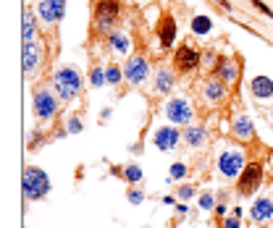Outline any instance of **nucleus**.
<instances>
[{
    "label": "nucleus",
    "instance_id": "4468645a",
    "mask_svg": "<svg viewBox=\"0 0 273 228\" xmlns=\"http://www.w3.org/2000/svg\"><path fill=\"white\" fill-rule=\"evenodd\" d=\"M223 97H226V81H221L218 76L205 81V100H208L210 105H218Z\"/></svg>",
    "mask_w": 273,
    "mask_h": 228
},
{
    "label": "nucleus",
    "instance_id": "bb28decb",
    "mask_svg": "<svg viewBox=\"0 0 273 228\" xmlns=\"http://www.w3.org/2000/svg\"><path fill=\"white\" fill-rule=\"evenodd\" d=\"M66 131H68V134H79V131H82V118H79V116H71V118L66 121Z\"/></svg>",
    "mask_w": 273,
    "mask_h": 228
},
{
    "label": "nucleus",
    "instance_id": "ddd939ff",
    "mask_svg": "<svg viewBox=\"0 0 273 228\" xmlns=\"http://www.w3.org/2000/svg\"><path fill=\"white\" fill-rule=\"evenodd\" d=\"M152 81H155V84H152V92H155V95H168L171 89H173V84H176V74L171 71L168 66H161V68L155 71Z\"/></svg>",
    "mask_w": 273,
    "mask_h": 228
},
{
    "label": "nucleus",
    "instance_id": "c85d7f7f",
    "mask_svg": "<svg viewBox=\"0 0 273 228\" xmlns=\"http://www.w3.org/2000/svg\"><path fill=\"white\" fill-rule=\"evenodd\" d=\"M213 204H216V197H213L210 192H205V194L200 197V208H202V210H213Z\"/></svg>",
    "mask_w": 273,
    "mask_h": 228
},
{
    "label": "nucleus",
    "instance_id": "393cba45",
    "mask_svg": "<svg viewBox=\"0 0 273 228\" xmlns=\"http://www.w3.org/2000/svg\"><path fill=\"white\" fill-rule=\"evenodd\" d=\"M89 81H92V87H105V84H108L105 68H103V66H95L92 71H89Z\"/></svg>",
    "mask_w": 273,
    "mask_h": 228
},
{
    "label": "nucleus",
    "instance_id": "412c9836",
    "mask_svg": "<svg viewBox=\"0 0 273 228\" xmlns=\"http://www.w3.org/2000/svg\"><path fill=\"white\" fill-rule=\"evenodd\" d=\"M173 39H176V21L171 16H163V21H161V45L163 48H171Z\"/></svg>",
    "mask_w": 273,
    "mask_h": 228
},
{
    "label": "nucleus",
    "instance_id": "a878e982",
    "mask_svg": "<svg viewBox=\"0 0 273 228\" xmlns=\"http://www.w3.org/2000/svg\"><path fill=\"white\" fill-rule=\"evenodd\" d=\"M121 76H124V71H121L119 66H108V68H105V79H108V84H119Z\"/></svg>",
    "mask_w": 273,
    "mask_h": 228
},
{
    "label": "nucleus",
    "instance_id": "20e7f679",
    "mask_svg": "<svg viewBox=\"0 0 273 228\" xmlns=\"http://www.w3.org/2000/svg\"><path fill=\"white\" fill-rule=\"evenodd\" d=\"M50 192V178L42 168H27L24 171V194L27 199H42L45 194Z\"/></svg>",
    "mask_w": 273,
    "mask_h": 228
},
{
    "label": "nucleus",
    "instance_id": "6ab92c4d",
    "mask_svg": "<svg viewBox=\"0 0 273 228\" xmlns=\"http://www.w3.org/2000/svg\"><path fill=\"white\" fill-rule=\"evenodd\" d=\"M40 68V48L37 42H27L24 45V74H34Z\"/></svg>",
    "mask_w": 273,
    "mask_h": 228
},
{
    "label": "nucleus",
    "instance_id": "7ed1b4c3",
    "mask_svg": "<svg viewBox=\"0 0 273 228\" xmlns=\"http://www.w3.org/2000/svg\"><path fill=\"white\" fill-rule=\"evenodd\" d=\"M244 150L239 147H226L218 155V173L223 178H239V173L244 171Z\"/></svg>",
    "mask_w": 273,
    "mask_h": 228
},
{
    "label": "nucleus",
    "instance_id": "f257e3e1",
    "mask_svg": "<svg viewBox=\"0 0 273 228\" xmlns=\"http://www.w3.org/2000/svg\"><path fill=\"white\" fill-rule=\"evenodd\" d=\"M58 92H53L50 87H37L34 95H32V110H34V118L40 123H48L55 118L58 113Z\"/></svg>",
    "mask_w": 273,
    "mask_h": 228
},
{
    "label": "nucleus",
    "instance_id": "aec40b11",
    "mask_svg": "<svg viewBox=\"0 0 273 228\" xmlns=\"http://www.w3.org/2000/svg\"><path fill=\"white\" fill-rule=\"evenodd\" d=\"M108 45H110V50H116L119 55H126L131 50V39L121 32H110L108 34Z\"/></svg>",
    "mask_w": 273,
    "mask_h": 228
},
{
    "label": "nucleus",
    "instance_id": "423d86ee",
    "mask_svg": "<svg viewBox=\"0 0 273 228\" xmlns=\"http://www.w3.org/2000/svg\"><path fill=\"white\" fill-rule=\"evenodd\" d=\"M263 184V165L260 163H249L244 165V171L239 173V194L242 197H249V194H255Z\"/></svg>",
    "mask_w": 273,
    "mask_h": 228
},
{
    "label": "nucleus",
    "instance_id": "c756f323",
    "mask_svg": "<svg viewBox=\"0 0 273 228\" xmlns=\"http://www.w3.org/2000/svg\"><path fill=\"white\" fill-rule=\"evenodd\" d=\"M187 176V165L184 163H173L171 165V178H184Z\"/></svg>",
    "mask_w": 273,
    "mask_h": 228
},
{
    "label": "nucleus",
    "instance_id": "a211bd4d",
    "mask_svg": "<svg viewBox=\"0 0 273 228\" xmlns=\"http://www.w3.org/2000/svg\"><path fill=\"white\" fill-rule=\"evenodd\" d=\"M249 92H252L258 100H268V97H273V81L268 76H255L252 81H249Z\"/></svg>",
    "mask_w": 273,
    "mask_h": 228
},
{
    "label": "nucleus",
    "instance_id": "2f4dec72",
    "mask_svg": "<svg viewBox=\"0 0 273 228\" xmlns=\"http://www.w3.org/2000/svg\"><path fill=\"white\" fill-rule=\"evenodd\" d=\"M223 228H242V218H237V215H229L223 220Z\"/></svg>",
    "mask_w": 273,
    "mask_h": 228
},
{
    "label": "nucleus",
    "instance_id": "39448f33",
    "mask_svg": "<svg viewBox=\"0 0 273 228\" xmlns=\"http://www.w3.org/2000/svg\"><path fill=\"white\" fill-rule=\"evenodd\" d=\"M163 113H166V118H168L171 123H176V126H187V123H192V118H194V108L189 105L187 97H171V100L163 105Z\"/></svg>",
    "mask_w": 273,
    "mask_h": 228
},
{
    "label": "nucleus",
    "instance_id": "9b49d317",
    "mask_svg": "<svg viewBox=\"0 0 273 228\" xmlns=\"http://www.w3.org/2000/svg\"><path fill=\"white\" fill-rule=\"evenodd\" d=\"M37 13H40V18L45 21V24H55V21H61L63 13H66V0H40Z\"/></svg>",
    "mask_w": 273,
    "mask_h": 228
},
{
    "label": "nucleus",
    "instance_id": "cd10ccee",
    "mask_svg": "<svg viewBox=\"0 0 273 228\" xmlns=\"http://www.w3.org/2000/svg\"><path fill=\"white\" fill-rule=\"evenodd\" d=\"M126 199H129L131 204H142V202H145V192H140V189H129V192H126Z\"/></svg>",
    "mask_w": 273,
    "mask_h": 228
},
{
    "label": "nucleus",
    "instance_id": "f8f14e48",
    "mask_svg": "<svg viewBox=\"0 0 273 228\" xmlns=\"http://www.w3.org/2000/svg\"><path fill=\"white\" fill-rule=\"evenodd\" d=\"M249 218H252L255 223H268L273 220V197L263 194L252 202V208H249Z\"/></svg>",
    "mask_w": 273,
    "mask_h": 228
},
{
    "label": "nucleus",
    "instance_id": "7c9ffc66",
    "mask_svg": "<svg viewBox=\"0 0 273 228\" xmlns=\"http://www.w3.org/2000/svg\"><path fill=\"white\" fill-rule=\"evenodd\" d=\"M194 197V186L184 184V186H179V199H192Z\"/></svg>",
    "mask_w": 273,
    "mask_h": 228
},
{
    "label": "nucleus",
    "instance_id": "f03ea898",
    "mask_svg": "<svg viewBox=\"0 0 273 228\" xmlns=\"http://www.w3.org/2000/svg\"><path fill=\"white\" fill-rule=\"evenodd\" d=\"M53 87L61 95V100H74L82 92V76H79V71H74L71 66H63L53 76Z\"/></svg>",
    "mask_w": 273,
    "mask_h": 228
},
{
    "label": "nucleus",
    "instance_id": "9d476101",
    "mask_svg": "<svg viewBox=\"0 0 273 228\" xmlns=\"http://www.w3.org/2000/svg\"><path fill=\"white\" fill-rule=\"evenodd\" d=\"M173 63H176V68L181 74H189L202 63V55L194 48H189V45H181V48L173 53Z\"/></svg>",
    "mask_w": 273,
    "mask_h": 228
},
{
    "label": "nucleus",
    "instance_id": "2eb2a0df",
    "mask_svg": "<svg viewBox=\"0 0 273 228\" xmlns=\"http://www.w3.org/2000/svg\"><path fill=\"white\" fill-rule=\"evenodd\" d=\"M216 76H218L221 81H226V84H231V81H237V76H239V66H237L234 60H229V58H221V60L216 63Z\"/></svg>",
    "mask_w": 273,
    "mask_h": 228
},
{
    "label": "nucleus",
    "instance_id": "1a4fd4ad",
    "mask_svg": "<svg viewBox=\"0 0 273 228\" xmlns=\"http://www.w3.org/2000/svg\"><path fill=\"white\" fill-rule=\"evenodd\" d=\"M179 139H184V134H179L176 126H158L155 134H152V142L158 150H163V152H171L179 147Z\"/></svg>",
    "mask_w": 273,
    "mask_h": 228
},
{
    "label": "nucleus",
    "instance_id": "c9c22d12",
    "mask_svg": "<svg viewBox=\"0 0 273 228\" xmlns=\"http://www.w3.org/2000/svg\"><path fill=\"white\" fill-rule=\"evenodd\" d=\"M270 126H273V108H270Z\"/></svg>",
    "mask_w": 273,
    "mask_h": 228
},
{
    "label": "nucleus",
    "instance_id": "4be33fe9",
    "mask_svg": "<svg viewBox=\"0 0 273 228\" xmlns=\"http://www.w3.org/2000/svg\"><path fill=\"white\" fill-rule=\"evenodd\" d=\"M21 37H24V45L27 42H34V16L27 11L24 13V24H21Z\"/></svg>",
    "mask_w": 273,
    "mask_h": 228
},
{
    "label": "nucleus",
    "instance_id": "dca6fc26",
    "mask_svg": "<svg viewBox=\"0 0 273 228\" xmlns=\"http://www.w3.org/2000/svg\"><path fill=\"white\" fill-rule=\"evenodd\" d=\"M231 134L237 136V139L242 142H249L255 136V129H252V121H249L247 116H237L234 123H231Z\"/></svg>",
    "mask_w": 273,
    "mask_h": 228
},
{
    "label": "nucleus",
    "instance_id": "f3484780",
    "mask_svg": "<svg viewBox=\"0 0 273 228\" xmlns=\"http://www.w3.org/2000/svg\"><path fill=\"white\" fill-rule=\"evenodd\" d=\"M184 142H187V147L200 150L205 142H208V129H205V126H187V131H184Z\"/></svg>",
    "mask_w": 273,
    "mask_h": 228
},
{
    "label": "nucleus",
    "instance_id": "0eeeda50",
    "mask_svg": "<svg viewBox=\"0 0 273 228\" xmlns=\"http://www.w3.org/2000/svg\"><path fill=\"white\" fill-rule=\"evenodd\" d=\"M119 0H100L98 8H95V24L100 32H110L113 27H116V18H119Z\"/></svg>",
    "mask_w": 273,
    "mask_h": 228
},
{
    "label": "nucleus",
    "instance_id": "72a5a7b5",
    "mask_svg": "<svg viewBox=\"0 0 273 228\" xmlns=\"http://www.w3.org/2000/svg\"><path fill=\"white\" fill-rule=\"evenodd\" d=\"M176 210H179V215H187V213H189V208H187L184 202H181V204H176Z\"/></svg>",
    "mask_w": 273,
    "mask_h": 228
},
{
    "label": "nucleus",
    "instance_id": "f704fd0d",
    "mask_svg": "<svg viewBox=\"0 0 273 228\" xmlns=\"http://www.w3.org/2000/svg\"><path fill=\"white\" fill-rule=\"evenodd\" d=\"M226 210H229V208H226V204H223V202H221V204H218V208H216V213H218V215H226Z\"/></svg>",
    "mask_w": 273,
    "mask_h": 228
},
{
    "label": "nucleus",
    "instance_id": "b1692460",
    "mask_svg": "<svg viewBox=\"0 0 273 228\" xmlns=\"http://www.w3.org/2000/svg\"><path fill=\"white\" fill-rule=\"evenodd\" d=\"M121 176L129 181V184H140V181H142V168L140 165H124Z\"/></svg>",
    "mask_w": 273,
    "mask_h": 228
},
{
    "label": "nucleus",
    "instance_id": "6e6552de",
    "mask_svg": "<svg viewBox=\"0 0 273 228\" xmlns=\"http://www.w3.org/2000/svg\"><path fill=\"white\" fill-rule=\"evenodd\" d=\"M147 71H150V66H147V58L145 55H131L124 63V79L129 84H142L147 79Z\"/></svg>",
    "mask_w": 273,
    "mask_h": 228
},
{
    "label": "nucleus",
    "instance_id": "473e14b6",
    "mask_svg": "<svg viewBox=\"0 0 273 228\" xmlns=\"http://www.w3.org/2000/svg\"><path fill=\"white\" fill-rule=\"evenodd\" d=\"M252 6H255V8L260 11V13H265V16H268V18L273 21V11H270V8H268L265 3H263V0H252Z\"/></svg>",
    "mask_w": 273,
    "mask_h": 228
},
{
    "label": "nucleus",
    "instance_id": "5701e85b",
    "mask_svg": "<svg viewBox=\"0 0 273 228\" xmlns=\"http://www.w3.org/2000/svg\"><path fill=\"white\" fill-rule=\"evenodd\" d=\"M210 29H213V21L208 16H194L192 18V32L194 34H208Z\"/></svg>",
    "mask_w": 273,
    "mask_h": 228
}]
</instances>
